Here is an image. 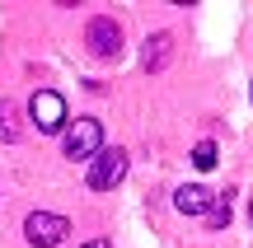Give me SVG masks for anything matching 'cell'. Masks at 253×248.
Wrapping results in <instances>:
<instances>
[{
  "instance_id": "5",
  "label": "cell",
  "mask_w": 253,
  "mask_h": 248,
  "mask_svg": "<svg viewBox=\"0 0 253 248\" xmlns=\"http://www.w3.org/2000/svg\"><path fill=\"white\" fill-rule=\"evenodd\" d=\"M126 178V150H103L99 159L89 164V187L94 192H108Z\"/></svg>"
},
{
  "instance_id": "4",
  "label": "cell",
  "mask_w": 253,
  "mask_h": 248,
  "mask_svg": "<svg viewBox=\"0 0 253 248\" xmlns=\"http://www.w3.org/2000/svg\"><path fill=\"white\" fill-rule=\"evenodd\" d=\"M66 234H71V220L56 215V211H33L24 220V239L33 244V248H56Z\"/></svg>"
},
{
  "instance_id": "6",
  "label": "cell",
  "mask_w": 253,
  "mask_h": 248,
  "mask_svg": "<svg viewBox=\"0 0 253 248\" xmlns=\"http://www.w3.org/2000/svg\"><path fill=\"white\" fill-rule=\"evenodd\" d=\"M173 206H178L183 215H207V206H211V192L202 183H183L178 192H173Z\"/></svg>"
},
{
  "instance_id": "2",
  "label": "cell",
  "mask_w": 253,
  "mask_h": 248,
  "mask_svg": "<svg viewBox=\"0 0 253 248\" xmlns=\"http://www.w3.org/2000/svg\"><path fill=\"white\" fill-rule=\"evenodd\" d=\"M28 117H33V127L42 131V136H56V131L71 127V117H66V99L56 89H38L33 99H28Z\"/></svg>"
},
{
  "instance_id": "7",
  "label": "cell",
  "mask_w": 253,
  "mask_h": 248,
  "mask_svg": "<svg viewBox=\"0 0 253 248\" xmlns=\"http://www.w3.org/2000/svg\"><path fill=\"white\" fill-rule=\"evenodd\" d=\"M169 56H173V37L169 33H150V37H145V52H141L145 71H164Z\"/></svg>"
},
{
  "instance_id": "8",
  "label": "cell",
  "mask_w": 253,
  "mask_h": 248,
  "mask_svg": "<svg viewBox=\"0 0 253 248\" xmlns=\"http://www.w3.org/2000/svg\"><path fill=\"white\" fill-rule=\"evenodd\" d=\"M230 197H235V192H220V197H211L207 215H202V220H207V230H225V225H230V215H235V206H230Z\"/></svg>"
},
{
  "instance_id": "10",
  "label": "cell",
  "mask_w": 253,
  "mask_h": 248,
  "mask_svg": "<svg viewBox=\"0 0 253 248\" xmlns=\"http://www.w3.org/2000/svg\"><path fill=\"white\" fill-rule=\"evenodd\" d=\"M216 155H220V150H216V141H202V145L192 150V164L207 174V169H216Z\"/></svg>"
},
{
  "instance_id": "3",
  "label": "cell",
  "mask_w": 253,
  "mask_h": 248,
  "mask_svg": "<svg viewBox=\"0 0 253 248\" xmlns=\"http://www.w3.org/2000/svg\"><path fill=\"white\" fill-rule=\"evenodd\" d=\"M84 47H89L94 56H103V61H118V52H122V24L113 14H94L89 28H84Z\"/></svg>"
},
{
  "instance_id": "1",
  "label": "cell",
  "mask_w": 253,
  "mask_h": 248,
  "mask_svg": "<svg viewBox=\"0 0 253 248\" xmlns=\"http://www.w3.org/2000/svg\"><path fill=\"white\" fill-rule=\"evenodd\" d=\"M61 150H66V159L94 164V159L103 155V122L99 117H75L71 127L61 131Z\"/></svg>"
},
{
  "instance_id": "11",
  "label": "cell",
  "mask_w": 253,
  "mask_h": 248,
  "mask_svg": "<svg viewBox=\"0 0 253 248\" xmlns=\"http://www.w3.org/2000/svg\"><path fill=\"white\" fill-rule=\"evenodd\" d=\"M84 248H113L108 239H89V244H84Z\"/></svg>"
},
{
  "instance_id": "9",
  "label": "cell",
  "mask_w": 253,
  "mask_h": 248,
  "mask_svg": "<svg viewBox=\"0 0 253 248\" xmlns=\"http://www.w3.org/2000/svg\"><path fill=\"white\" fill-rule=\"evenodd\" d=\"M24 136V131H19V108L9 99H0V141H5V145H14V141Z\"/></svg>"
},
{
  "instance_id": "12",
  "label": "cell",
  "mask_w": 253,
  "mask_h": 248,
  "mask_svg": "<svg viewBox=\"0 0 253 248\" xmlns=\"http://www.w3.org/2000/svg\"><path fill=\"white\" fill-rule=\"evenodd\" d=\"M249 220H253V202H249Z\"/></svg>"
}]
</instances>
